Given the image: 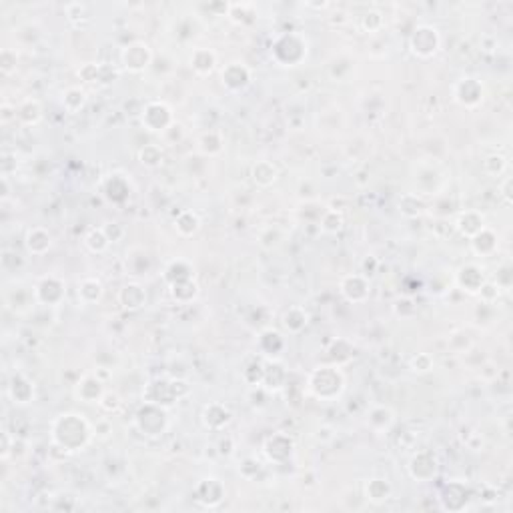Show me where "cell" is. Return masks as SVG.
Instances as JSON below:
<instances>
[{
    "label": "cell",
    "instance_id": "1",
    "mask_svg": "<svg viewBox=\"0 0 513 513\" xmlns=\"http://www.w3.org/2000/svg\"><path fill=\"white\" fill-rule=\"evenodd\" d=\"M92 433H94V429H92L91 423L85 419V415L74 413V411L60 413L51 425L53 445L67 451V453L82 451L91 443Z\"/></svg>",
    "mask_w": 513,
    "mask_h": 513
},
{
    "label": "cell",
    "instance_id": "2",
    "mask_svg": "<svg viewBox=\"0 0 513 513\" xmlns=\"http://www.w3.org/2000/svg\"><path fill=\"white\" fill-rule=\"evenodd\" d=\"M345 389V375L339 367H317L309 375V391L321 401H331L339 397Z\"/></svg>",
    "mask_w": 513,
    "mask_h": 513
},
{
    "label": "cell",
    "instance_id": "3",
    "mask_svg": "<svg viewBox=\"0 0 513 513\" xmlns=\"http://www.w3.org/2000/svg\"><path fill=\"white\" fill-rule=\"evenodd\" d=\"M271 56L281 67H297L307 56V40L299 33H283L275 38Z\"/></svg>",
    "mask_w": 513,
    "mask_h": 513
},
{
    "label": "cell",
    "instance_id": "4",
    "mask_svg": "<svg viewBox=\"0 0 513 513\" xmlns=\"http://www.w3.org/2000/svg\"><path fill=\"white\" fill-rule=\"evenodd\" d=\"M409 49L411 53L419 58H431L437 55L441 49V37L440 31L431 24H419L411 37H409Z\"/></svg>",
    "mask_w": 513,
    "mask_h": 513
},
{
    "label": "cell",
    "instance_id": "5",
    "mask_svg": "<svg viewBox=\"0 0 513 513\" xmlns=\"http://www.w3.org/2000/svg\"><path fill=\"white\" fill-rule=\"evenodd\" d=\"M150 60H153V51L143 40H134L121 51V62L125 71L132 74L145 73L150 67Z\"/></svg>",
    "mask_w": 513,
    "mask_h": 513
},
{
    "label": "cell",
    "instance_id": "6",
    "mask_svg": "<svg viewBox=\"0 0 513 513\" xmlns=\"http://www.w3.org/2000/svg\"><path fill=\"white\" fill-rule=\"evenodd\" d=\"M67 297V283L60 277H42L35 287V299L42 307H58Z\"/></svg>",
    "mask_w": 513,
    "mask_h": 513
},
{
    "label": "cell",
    "instance_id": "7",
    "mask_svg": "<svg viewBox=\"0 0 513 513\" xmlns=\"http://www.w3.org/2000/svg\"><path fill=\"white\" fill-rule=\"evenodd\" d=\"M143 127L150 132H166L168 128L175 125V116L168 105L161 101H153L143 109Z\"/></svg>",
    "mask_w": 513,
    "mask_h": 513
},
{
    "label": "cell",
    "instance_id": "8",
    "mask_svg": "<svg viewBox=\"0 0 513 513\" xmlns=\"http://www.w3.org/2000/svg\"><path fill=\"white\" fill-rule=\"evenodd\" d=\"M153 423L157 425L159 433H163V431L166 429V425H168L166 411L163 405H157V403H150V401H147V405H145V407L137 413V425H139V429H141L145 435H157V433H155Z\"/></svg>",
    "mask_w": 513,
    "mask_h": 513
},
{
    "label": "cell",
    "instance_id": "9",
    "mask_svg": "<svg viewBox=\"0 0 513 513\" xmlns=\"http://www.w3.org/2000/svg\"><path fill=\"white\" fill-rule=\"evenodd\" d=\"M453 94H455V101H458L461 107L465 109H476L481 105L483 101V85L473 78V76H465L461 78L455 89H453Z\"/></svg>",
    "mask_w": 513,
    "mask_h": 513
},
{
    "label": "cell",
    "instance_id": "10",
    "mask_svg": "<svg viewBox=\"0 0 513 513\" xmlns=\"http://www.w3.org/2000/svg\"><path fill=\"white\" fill-rule=\"evenodd\" d=\"M220 82L227 91L238 92L245 91L251 85V71L243 62H229L220 71Z\"/></svg>",
    "mask_w": 513,
    "mask_h": 513
},
{
    "label": "cell",
    "instance_id": "11",
    "mask_svg": "<svg viewBox=\"0 0 513 513\" xmlns=\"http://www.w3.org/2000/svg\"><path fill=\"white\" fill-rule=\"evenodd\" d=\"M440 463L431 451H419L409 461V476L415 481H431L437 476Z\"/></svg>",
    "mask_w": 513,
    "mask_h": 513
},
{
    "label": "cell",
    "instance_id": "12",
    "mask_svg": "<svg viewBox=\"0 0 513 513\" xmlns=\"http://www.w3.org/2000/svg\"><path fill=\"white\" fill-rule=\"evenodd\" d=\"M105 393H107L105 391V381L98 379L96 373L94 375H91V373L85 375L78 383L74 385V395L82 403H98Z\"/></svg>",
    "mask_w": 513,
    "mask_h": 513
},
{
    "label": "cell",
    "instance_id": "13",
    "mask_svg": "<svg viewBox=\"0 0 513 513\" xmlns=\"http://www.w3.org/2000/svg\"><path fill=\"white\" fill-rule=\"evenodd\" d=\"M341 295L347 299L349 303H363L369 299L371 287L365 275H347L341 279Z\"/></svg>",
    "mask_w": 513,
    "mask_h": 513
},
{
    "label": "cell",
    "instance_id": "14",
    "mask_svg": "<svg viewBox=\"0 0 513 513\" xmlns=\"http://www.w3.org/2000/svg\"><path fill=\"white\" fill-rule=\"evenodd\" d=\"M8 395L12 399V403L26 405L35 399V385L28 377H24L22 373H15L10 385H8Z\"/></svg>",
    "mask_w": 513,
    "mask_h": 513
},
{
    "label": "cell",
    "instance_id": "15",
    "mask_svg": "<svg viewBox=\"0 0 513 513\" xmlns=\"http://www.w3.org/2000/svg\"><path fill=\"white\" fill-rule=\"evenodd\" d=\"M24 245H26V251L31 255L42 256L46 255L49 249L53 247V237L44 227H33V229H28V233L24 237Z\"/></svg>",
    "mask_w": 513,
    "mask_h": 513
},
{
    "label": "cell",
    "instance_id": "16",
    "mask_svg": "<svg viewBox=\"0 0 513 513\" xmlns=\"http://www.w3.org/2000/svg\"><path fill=\"white\" fill-rule=\"evenodd\" d=\"M455 281H458L461 291H465V293L469 295H477L479 289H481V285L485 283V275H483V271L477 265H465V267L459 269Z\"/></svg>",
    "mask_w": 513,
    "mask_h": 513
},
{
    "label": "cell",
    "instance_id": "17",
    "mask_svg": "<svg viewBox=\"0 0 513 513\" xmlns=\"http://www.w3.org/2000/svg\"><path fill=\"white\" fill-rule=\"evenodd\" d=\"M483 227H487V225H485V219H483V215H481L479 211H473V209L459 213L458 220H455L458 233L465 238H473Z\"/></svg>",
    "mask_w": 513,
    "mask_h": 513
},
{
    "label": "cell",
    "instance_id": "18",
    "mask_svg": "<svg viewBox=\"0 0 513 513\" xmlns=\"http://www.w3.org/2000/svg\"><path fill=\"white\" fill-rule=\"evenodd\" d=\"M231 417L233 415H231L229 407L223 403H211L202 409V423H205V427H209L213 431L225 429L231 423Z\"/></svg>",
    "mask_w": 513,
    "mask_h": 513
},
{
    "label": "cell",
    "instance_id": "19",
    "mask_svg": "<svg viewBox=\"0 0 513 513\" xmlns=\"http://www.w3.org/2000/svg\"><path fill=\"white\" fill-rule=\"evenodd\" d=\"M223 495H225V489H223L219 479H215V477L202 479L199 487H197V499L201 501L202 505H209V507L219 505L223 501Z\"/></svg>",
    "mask_w": 513,
    "mask_h": 513
},
{
    "label": "cell",
    "instance_id": "20",
    "mask_svg": "<svg viewBox=\"0 0 513 513\" xmlns=\"http://www.w3.org/2000/svg\"><path fill=\"white\" fill-rule=\"evenodd\" d=\"M119 303L127 309V311H139L145 307L147 303V293L139 283H128L121 289L119 293Z\"/></svg>",
    "mask_w": 513,
    "mask_h": 513
},
{
    "label": "cell",
    "instance_id": "21",
    "mask_svg": "<svg viewBox=\"0 0 513 513\" xmlns=\"http://www.w3.org/2000/svg\"><path fill=\"white\" fill-rule=\"evenodd\" d=\"M103 295H105V287L94 277H87V279H82L78 283V301L82 305H96V303H101Z\"/></svg>",
    "mask_w": 513,
    "mask_h": 513
},
{
    "label": "cell",
    "instance_id": "22",
    "mask_svg": "<svg viewBox=\"0 0 513 513\" xmlns=\"http://www.w3.org/2000/svg\"><path fill=\"white\" fill-rule=\"evenodd\" d=\"M217 67V55L211 49H195L191 55V69L199 76H209Z\"/></svg>",
    "mask_w": 513,
    "mask_h": 513
},
{
    "label": "cell",
    "instance_id": "23",
    "mask_svg": "<svg viewBox=\"0 0 513 513\" xmlns=\"http://www.w3.org/2000/svg\"><path fill=\"white\" fill-rule=\"evenodd\" d=\"M469 241H471L473 253L479 256H492L497 251V245H499L497 243V235H495L489 227H483L476 237L469 238Z\"/></svg>",
    "mask_w": 513,
    "mask_h": 513
},
{
    "label": "cell",
    "instance_id": "24",
    "mask_svg": "<svg viewBox=\"0 0 513 513\" xmlns=\"http://www.w3.org/2000/svg\"><path fill=\"white\" fill-rule=\"evenodd\" d=\"M393 421H395V415H393V411H391L389 407H385V405L373 407V409L369 411V415H367V425H369L373 431H377V433L389 431Z\"/></svg>",
    "mask_w": 513,
    "mask_h": 513
},
{
    "label": "cell",
    "instance_id": "25",
    "mask_svg": "<svg viewBox=\"0 0 513 513\" xmlns=\"http://www.w3.org/2000/svg\"><path fill=\"white\" fill-rule=\"evenodd\" d=\"M15 119H19L22 125L26 127H35L42 121V107L35 98H26L19 105V109H15Z\"/></svg>",
    "mask_w": 513,
    "mask_h": 513
},
{
    "label": "cell",
    "instance_id": "26",
    "mask_svg": "<svg viewBox=\"0 0 513 513\" xmlns=\"http://www.w3.org/2000/svg\"><path fill=\"white\" fill-rule=\"evenodd\" d=\"M279 443H281V433H275V435H271L269 440L265 441V453L271 461H285L293 453L291 437H285L283 445H279Z\"/></svg>",
    "mask_w": 513,
    "mask_h": 513
},
{
    "label": "cell",
    "instance_id": "27",
    "mask_svg": "<svg viewBox=\"0 0 513 513\" xmlns=\"http://www.w3.org/2000/svg\"><path fill=\"white\" fill-rule=\"evenodd\" d=\"M393 494V487L391 483L383 479V477H373L365 483V497L371 503H385Z\"/></svg>",
    "mask_w": 513,
    "mask_h": 513
},
{
    "label": "cell",
    "instance_id": "28",
    "mask_svg": "<svg viewBox=\"0 0 513 513\" xmlns=\"http://www.w3.org/2000/svg\"><path fill=\"white\" fill-rule=\"evenodd\" d=\"M251 177L259 186H271L279 179V168L271 161H259L251 168Z\"/></svg>",
    "mask_w": 513,
    "mask_h": 513
},
{
    "label": "cell",
    "instance_id": "29",
    "mask_svg": "<svg viewBox=\"0 0 513 513\" xmlns=\"http://www.w3.org/2000/svg\"><path fill=\"white\" fill-rule=\"evenodd\" d=\"M175 229L181 237H193L199 233L201 229V219L197 217V213L193 211H183L177 219H175Z\"/></svg>",
    "mask_w": 513,
    "mask_h": 513
},
{
    "label": "cell",
    "instance_id": "30",
    "mask_svg": "<svg viewBox=\"0 0 513 513\" xmlns=\"http://www.w3.org/2000/svg\"><path fill=\"white\" fill-rule=\"evenodd\" d=\"M309 323V315L303 307H291L283 315V327L289 333H301Z\"/></svg>",
    "mask_w": 513,
    "mask_h": 513
},
{
    "label": "cell",
    "instance_id": "31",
    "mask_svg": "<svg viewBox=\"0 0 513 513\" xmlns=\"http://www.w3.org/2000/svg\"><path fill=\"white\" fill-rule=\"evenodd\" d=\"M85 105H87V92L82 91L80 87H71L62 94V107L71 114L80 112L85 109Z\"/></svg>",
    "mask_w": 513,
    "mask_h": 513
},
{
    "label": "cell",
    "instance_id": "32",
    "mask_svg": "<svg viewBox=\"0 0 513 513\" xmlns=\"http://www.w3.org/2000/svg\"><path fill=\"white\" fill-rule=\"evenodd\" d=\"M199 148L207 157H217L223 150V137L219 130H207L199 139Z\"/></svg>",
    "mask_w": 513,
    "mask_h": 513
},
{
    "label": "cell",
    "instance_id": "33",
    "mask_svg": "<svg viewBox=\"0 0 513 513\" xmlns=\"http://www.w3.org/2000/svg\"><path fill=\"white\" fill-rule=\"evenodd\" d=\"M163 159H165V155H163V148L159 145H147V147L139 150V161H141V165L147 166V168L161 166L163 165Z\"/></svg>",
    "mask_w": 513,
    "mask_h": 513
},
{
    "label": "cell",
    "instance_id": "34",
    "mask_svg": "<svg viewBox=\"0 0 513 513\" xmlns=\"http://www.w3.org/2000/svg\"><path fill=\"white\" fill-rule=\"evenodd\" d=\"M343 225H345L343 215H341L339 211H335V209H327V211L323 213V217H321V231H323V233L335 235V233H339V231L343 229Z\"/></svg>",
    "mask_w": 513,
    "mask_h": 513
},
{
    "label": "cell",
    "instance_id": "35",
    "mask_svg": "<svg viewBox=\"0 0 513 513\" xmlns=\"http://www.w3.org/2000/svg\"><path fill=\"white\" fill-rule=\"evenodd\" d=\"M423 211H425V205H423L421 199H419L417 195H413V193L405 195L403 199L399 201V213L405 215V217H409V219L419 217Z\"/></svg>",
    "mask_w": 513,
    "mask_h": 513
},
{
    "label": "cell",
    "instance_id": "36",
    "mask_svg": "<svg viewBox=\"0 0 513 513\" xmlns=\"http://www.w3.org/2000/svg\"><path fill=\"white\" fill-rule=\"evenodd\" d=\"M87 247L91 249L92 253H103V251H107L110 245L109 237L105 235V231H103V227H98V229H92L91 233L87 235Z\"/></svg>",
    "mask_w": 513,
    "mask_h": 513
},
{
    "label": "cell",
    "instance_id": "37",
    "mask_svg": "<svg viewBox=\"0 0 513 513\" xmlns=\"http://www.w3.org/2000/svg\"><path fill=\"white\" fill-rule=\"evenodd\" d=\"M483 168H485V173H489L492 177H499V175H503L505 168H507V159H505L503 155H492V157H487V161L483 163Z\"/></svg>",
    "mask_w": 513,
    "mask_h": 513
},
{
    "label": "cell",
    "instance_id": "38",
    "mask_svg": "<svg viewBox=\"0 0 513 513\" xmlns=\"http://www.w3.org/2000/svg\"><path fill=\"white\" fill-rule=\"evenodd\" d=\"M381 26H383V15L377 10H369L361 17V28L365 33H377V31H381Z\"/></svg>",
    "mask_w": 513,
    "mask_h": 513
},
{
    "label": "cell",
    "instance_id": "39",
    "mask_svg": "<svg viewBox=\"0 0 513 513\" xmlns=\"http://www.w3.org/2000/svg\"><path fill=\"white\" fill-rule=\"evenodd\" d=\"M479 297H481V301L485 303V305H492L495 303L497 299H499V295H501V289L497 287V283H492V281H485L483 285H481V289H479Z\"/></svg>",
    "mask_w": 513,
    "mask_h": 513
},
{
    "label": "cell",
    "instance_id": "40",
    "mask_svg": "<svg viewBox=\"0 0 513 513\" xmlns=\"http://www.w3.org/2000/svg\"><path fill=\"white\" fill-rule=\"evenodd\" d=\"M0 71L4 76H10L17 71V55L10 49H4L0 55Z\"/></svg>",
    "mask_w": 513,
    "mask_h": 513
},
{
    "label": "cell",
    "instance_id": "41",
    "mask_svg": "<svg viewBox=\"0 0 513 513\" xmlns=\"http://www.w3.org/2000/svg\"><path fill=\"white\" fill-rule=\"evenodd\" d=\"M411 369L415 371V373H429L431 369H433V359H431V355H427V353H417L413 359H411Z\"/></svg>",
    "mask_w": 513,
    "mask_h": 513
},
{
    "label": "cell",
    "instance_id": "42",
    "mask_svg": "<svg viewBox=\"0 0 513 513\" xmlns=\"http://www.w3.org/2000/svg\"><path fill=\"white\" fill-rule=\"evenodd\" d=\"M98 405H101V409H103V411L112 413V411H116V409L121 407V397H119L116 393H105V395H103V399L98 401Z\"/></svg>",
    "mask_w": 513,
    "mask_h": 513
},
{
    "label": "cell",
    "instance_id": "43",
    "mask_svg": "<svg viewBox=\"0 0 513 513\" xmlns=\"http://www.w3.org/2000/svg\"><path fill=\"white\" fill-rule=\"evenodd\" d=\"M98 73H101V67L98 64H85L78 71V76H82V80H87V82H96L98 80Z\"/></svg>",
    "mask_w": 513,
    "mask_h": 513
},
{
    "label": "cell",
    "instance_id": "44",
    "mask_svg": "<svg viewBox=\"0 0 513 513\" xmlns=\"http://www.w3.org/2000/svg\"><path fill=\"white\" fill-rule=\"evenodd\" d=\"M510 186H512V179L505 177V181L501 183V197L505 199L507 205H512V193H510Z\"/></svg>",
    "mask_w": 513,
    "mask_h": 513
}]
</instances>
